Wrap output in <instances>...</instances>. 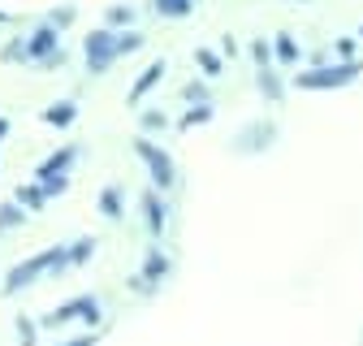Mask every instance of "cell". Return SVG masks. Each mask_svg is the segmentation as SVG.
Segmentation results:
<instances>
[{
  "label": "cell",
  "mask_w": 363,
  "mask_h": 346,
  "mask_svg": "<svg viewBox=\"0 0 363 346\" xmlns=\"http://www.w3.org/2000/svg\"><path fill=\"white\" fill-rule=\"evenodd\" d=\"M35 186H39L43 195H48V199H52V195H65V191H69V173H57V178H48V182H35Z\"/></svg>",
  "instance_id": "ac0fdd59"
},
{
  "label": "cell",
  "mask_w": 363,
  "mask_h": 346,
  "mask_svg": "<svg viewBox=\"0 0 363 346\" xmlns=\"http://www.w3.org/2000/svg\"><path fill=\"white\" fill-rule=\"evenodd\" d=\"M130 18H134V13H130L125 5H117V9H108V26H125Z\"/></svg>",
  "instance_id": "7402d4cb"
},
{
  "label": "cell",
  "mask_w": 363,
  "mask_h": 346,
  "mask_svg": "<svg viewBox=\"0 0 363 346\" xmlns=\"http://www.w3.org/2000/svg\"><path fill=\"white\" fill-rule=\"evenodd\" d=\"M100 212L108 216V221H117V216L125 212V208H121V191H117V186H104V191H100Z\"/></svg>",
  "instance_id": "4fadbf2b"
},
{
  "label": "cell",
  "mask_w": 363,
  "mask_h": 346,
  "mask_svg": "<svg viewBox=\"0 0 363 346\" xmlns=\"http://www.w3.org/2000/svg\"><path fill=\"white\" fill-rule=\"evenodd\" d=\"M91 255H96V238H78L69 247V264H82V260H91Z\"/></svg>",
  "instance_id": "e0dca14e"
},
{
  "label": "cell",
  "mask_w": 363,
  "mask_h": 346,
  "mask_svg": "<svg viewBox=\"0 0 363 346\" xmlns=\"http://www.w3.org/2000/svg\"><path fill=\"white\" fill-rule=\"evenodd\" d=\"M117 48H121V57H125V52H134V48H143V35H139V30L117 35Z\"/></svg>",
  "instance_id": "44dd1931"
},
{
  "label": "cell",
  "mask_w": 363,
  "mask_h": 346,
  "mask_svg": "<svg viewBox=\"0 0 363 346\" xmlns=\"http://www.w3.org/2000/svg\"><path fill=\"white\" fill-rule=\"evenodd\" d=\"M69 320H86V325H100V298L96 294H78L69 303H61V308L48 316V325H69Z\"/></svg>",
  "instance_id": "5b68a950"
},
{
  "label": "cell",
  "mask_w": 363,
  "mask_h": 346,
  "mask_svg": "<svg viewBox=\"0 0 363 346\" xmlns=\"http://www.w3.org/2000/svg\"><path fill=\"white\" fill-rule=\"evenodd\" d=\"M203 121H212V104H208V100H203L199 108H191V113H186V117H182L177 125H182V130H191V125H203Z\"/></svg>",
  "instance_id": "2e32d148"
},
{
  "label": "cell",
  "mask_w": 363,
  "mask_h": 346,
  "mask_svg": "<svg viewBox=\"0 0 363 346\" xmlns=\"http://www.w3.org/2000/svg\"><path fill=\"white\" fill-rule=\"evenodd\" d=\"M134 152H139V160L147 164V173H152V186H156V191H169V186L177 182L173 156H169L164 147H156L152 139H134Z\"/></svg>",
  "instance_id": "3957f363"
},
{
  "label": "cell",
  "mask_w": 363,
  "mask_h": 346,
  "mask_svg": "<svg viewBox=\"0 0 363 346\" xmlns=\"http://www.w3.org/2000/svg\"><path fill=\"white\" fill-rule=\"evenodd\" d=\"M57 43H61V30L48 22V26H39V30L26 39V57H30V61H52V57H57Z\"/></svg>",
  "instance_id": "8992f818"
},
{
  "label": "cell",
  "mask_w": 363,
  "mask_h": 346,
  "mask_svg": "<svg viewBox=\"0 0 363 346\" xmlns=\"http://www.w3.org/2000/svg\"><path fill=\"white\" fill-rule=\"evenodd\" d=\"M43 199H48V195H43L39 186H18V203L22 208H43Z\"/></svg>",
  "instance_id": "ffe728a7"
},
{
  "label": "cell",
  "mask_w": 363,
  "mask_h": 346,
  "mask_svg": "<svg viewBox=\"0 0 363 346\" xmlns=\"http://www.w3.org/2000/svg\"><path fill=\"white\" fill-rule=\"evenodd\" d=\"M363 61H342V65H325V69H303L294 82L303 91H333V86H346L350 78H359Z\"/></svg>",
  "instance_id": "7a4b0ae2"
},
{
  "label": "cell",
  "mask_w": 363,
  "mask_h": 346,
  "mask_svg": "<svg viewBox=\"0 0 363 346\" xmlns=\"http://www.w3.org/2000/svg\"><path fill=\"white\" fill-rule=\"evenodd\" d=\"M82 57H86V69L91 74H104L117 57H121V48H117V30H91L86 39H82Z\"/></svg>",
  "instance_id": "277c9868"
},
{
  "label": "cell",
  "mask_w": 363,
  "mask_h": 346,
  "mask_svg": "<svg viewBox=\"0 0 363 346\" xmlns=\"http://www.w3.org/2000/svg\"><path fill=\"white\" fill-rule=\"evenodd\" d=\"M195 61H199V69H203L208 78H216V74H225V65H220V57H216L212 48H199V52H195Z\"/></svg>",
  "instance_id": "9a60e30c"
},
{
  "label": "cell",
  "mask_w": 363,
  "mask_h": 346,
  "mask_svg": "<svg viewBox=\"0 0 363 346\" xmlns=\"http://www.w3.org/2000/svg\"><path fill=\"white\" fill-rule=\"evenodd\" d=\"M65 264H69V247H65V242L43 247V251H35L30 260H22V264H13V269H9L5 290H26V286H30V281H39L43 273H57V269H65Z\"/></svg>",
  "instance_id": "6da1fadb"
},
{
  "label": "cell",
  "mask_w": 363,
  "mask_h": 346,
  "mask_svg": "<svg viewBox=\"0 0 363 346\" xmlns=\"http://www.w3.org/2000/svg\"><path fill=\"white\" fill-rule=\"evenodd\" d=\"M160 78H164V61H156V65H147V69L139 74V82H134V86H130V96H125V100H130V104H139V100H143V96L152 91V86H156Z\"/></svg>",
  "instance_id": "9c48e42d"
},
{
  "label": "cell",
  "mask_w": 363,
  "mask_h": 346,
  "mask_svg": "<svg viewBox=\"0 0 363 346\" xmlns=\"http://www.w3.org/2000/svg\"><path fill=\"white\" fill-rule=\"evenodd\" d=\"M164 273H169V260H164V251H156V247H152V251H147V260H143V273H139V277H143L147 286H156Z\"/></svg>",
  "instance_id": "8fae6325"
},
{
  "label": "cell",
  "mask_w": 363,
  "mask_h": 346,
  "mask_svg": "<svg viewBox=\"0 0 363 346\" xmlns=\"http://www.w3.org/2000/svg\"><path fill=\"white\" fill-rule=\"evenodd\" d=\"M277 57H281V65H294L298 61V43L290 35H277Z\"/></svg>",
  "instance_id": "d6986e66"
},
{
  "label": "cell",
  "mask_w": 363,
  "mask_h": 346,
  "mask_svg": "<svg viewBox=\"0 0 363 346\" xmlns=\"http://www.w3.org/2000/svg\"><path fill=\"white\" fill-rule=\"evenodd\" d=\"M5 135H9V117H0V143H5Z\"/></svg>",
  "instance_id": "83f0119b"
},
{
  "label": "cell",
  "mask_w": 363,
  "mask_h": 346,
  "mask_svg": "<svg viewBox=\"0 0 363 346\" xmlns=\"http://www.w3.org/2000/svg\"><path fill=\"white\" fill-rule=\"evenodd\" d=\"M143 125H147V130H160V125H164V113H143Z\"/></svg>",
  "instance_id": "d4e9b609"
},
{
  "label": "cell",
  "mask_w": 363,
  "mask_h": 346,
  "mask_svg": "<svg viewBox=\"0 0 363 346\" xmlns=\"http://www.w3.org/2000/svg\"><path fill=\"white\" fill-rule=\"evenodd\" d=\"M251 52H255L259 69H268V43H264V39H255V48H251Z\"/></svg>",
  "instance_id": "cb8c5ba5"
},
{
  "label": "cell",
  "mask_w": 363,
  "mask_h": 346,
  "mask_svg": "<svg viewBox=\"0 0 363 346\" xmlns=\"http://www.w3.org/2000/svg\"><path fill=\"white\" fill-rule=\"evenodd\" d=\"M69 18H74V9H57V13H52V26H65Z\"/></svg>",
  "instance_id": "4316f807"
},
{
  "label": "cell",
  "mask_w": 363,
  "mask_h": 346,
  "mask_svg": "<svg viewBox=\"0 0 363 346\" xmlns=\"http://www.w3.org/2000/svg\"><path fill=\"white\" fill-rule=\"evenodd\" d=\"M18 333H22V342H26V346H35V325H30L26 316H18Z\"/></svg>",
  "instance_id": "603a6c76"
},
{
  "label": "cell",
  "mask_w": 363,
  "mask_h": 346,
  "mask_svg": "<svg viewBox=\"0 0 363 346\" xmlns=\"http://www.w3.org/2000/svg\"><path fill=\"white\" fill-rule=\"evenodd\" d=\"M61 346H96V333H82V337H69V342H61Z\"/></svg>",
  "instance_id": "484cf974"
},
{
  "label": "cell",
  "mask_w": 363,
  "mask_h": 346,
  "mask_svg": "<svg viewBox=\"0 0 363 346\" xmlns=\"http://www.w3.org/2000/svg\"><path fill=\"white\" fill-rule=\"evenodd\" d=\"M156 13L160 18H191L195 13V0H156Z\"/></svg>",
  "instance_id": "7c38bea8"
},
{
  "label": "cell",
  "mask_w": 363,
  "mask_h": 346,
  "mask_svg": "<svg viewBox=\"0 0 363 346\" xmlns=\"http://www.w3.org/2000/svg\"><path fill=\"white\" fill-rule=\"evenodd\" d=\"M143 208H147V230L160 238V234H164V221H169V208H164V199H160L156 191H147V195H143Z\"/></svg>",
  "instance_id": "ba28073f"
},
{
  "label": "cell",
  "mask_w": 363,
  "mask_h": 346,
  "mask_svg": "<svg viewBox=\"0 0 363 346\" xmlns=\"http://www.w3.org/2000/svg\"><path fill=\"white\" fill-rule=\"evenodd\" d=\"M74 117H78V104H74V100H61V104H52V108H43V121L57 125V130L74 125Z\"/></svg>",
  "instance_id": "30bf717a"
},
{
  "label": "cell",
  "mask_w": 363,
  "mask_h": 346,
  "mask_svg": "<svg viewBox=\"0 0 363 346\" xmlns=\"http://www.w3.org/2000/svg\"><path fill=\"white\" fill-rule=\"evenodd\" d=\"M22 221H26L22 203H0V234H5V230H18Z\"/></svg>",
  "instance_id": "5bb4252c"
},
{
  "label": "cell",
  "mask_w": 363,
  "mask_h": 346,
  "mask_svg": "<svg viewBox=\"0 0 363 346\" xmlns=\"http://www.w3.org/2000/svg\"><path fill=\"white\" fill-rule=\"evenodd\" d=\"M74 156H78L74 147H61V152H52L48 160H43V164L35 169V182H48V178H57V173H65V169L74 164Z\"/></svg>",
  "instance_id": "52a82bcc"
}]
</instances>
